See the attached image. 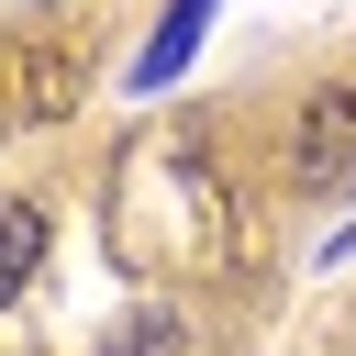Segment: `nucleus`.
Segmentation results:
<instances>
[{
	"instance_id": "f257e3e1",
	"label": "nucleus",
	"mask_w": 356,
	"mask_h": 356,
	"mask_svg": "<svg viewBox=\"0 0 356 356\" xmlns=\"http://www.w3.org/2000/svg\"><path fill=\"white\" fill-rule=\"evenodd\" d=\"M300 189H345L356 200V89H323L300 111Z\"/></svg>"
},
{
	"instance_id": "f03ea898",
	"label": "nucleus",
	"mask_w": 356,
	"mask_h": 356,
	"mask_svg": "<svg viewBox=\"0 0 356 356\" xmlns=\"http://www.w3.org/2000/svg\"><path fill=\"white\" fill-rule=\"evenodd\" d=\"M200 33H211V0H167V22H156L145 56H134V89H167V78L200 56Z\"/></svg>"
},
{
	"instance_id": "7ed1b4c3",
	"label": "nucleus",
	"mask_w": 356,
	"mask_h": 356,
	"mask_svg": "<svg viewBox=\"0 0 356 356\" xmlns=\"http://www.w3.org/2000/svg\"><path fill=\"white\" fill-rule=\"evenodd\" d=\"M33 267H44V211H33V200H0V312L22 300Z\"/></svg>"
}]
</instances>
